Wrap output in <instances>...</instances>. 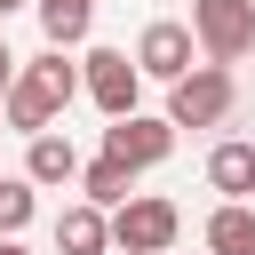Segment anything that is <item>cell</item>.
<instances>
[{
	"mask_svg": "<svg viewBox=\"0 0 255 255\" xmlns=\"http://www.w3.org/2000/svg\"><path fill=\"white\" fill-rule=\"evenodd\" d=\"M16 8H32V0H0V24H8V16H16Z\"/></svg>",
	"mask_w": 255,
	"mask_h": 255,
	"instance_id": "obj_17",
	"label": "cell"
},
{
	"mask_svg": "<svg viewBox=\"0 0 255 255\" xmlns=\"http://www.w3.org/2000/svg\"><path fill=\"white\" fill-rule=\"evenodd\" d=\"M32 16L48 32V48H80L88 24H96V0H32Z\"/></svg>",
	"mask_w": 255,
	"mask_h": 255,
	"instance_id": "obj_12",
	"label": "cell"
},
{
	"mask_svg": "<svg viewBox=\"0 0 255 255\" xmlns=\"http://www.w3.org/2000/svg\"><path fill=\"white\" fill-rule=\"evenodd\" d=\"M80 151H72V135H32L24 143V175L40 183V191H56V183H80Z\"/></svg>",
	"mask_w": 255,
	"mask_h": 255,
	"instance_id": "obj_10",
	"label": "cell"
},
{
	"mask_svg": "<svg viewBox=\"0 0 255 255\" xmlns=\"http://www.w3.org/2000/svg\"><path fill=\"white\" fill-rule=\"evenodd\" d=\"M191 56H199V40H191V24H175V16H151V24L135 32V64H143V80H167V88H175V80L199 72Z\"/></svg>",
	"mask_w": 255,
	"mask_h": 255,
	"instance_id": "obj_7",
	"label": "cell"
},
{
	"mask_svg": "<svg viewBox=\"0 0 255 255\" xmlns=\"http://www.w3.org/2000/svg\"><path fill=\"white\" fill-rule=\"evenodd\" d=\"M80 80H88V104H96L104 120H135V104H143V64H135L128 48H88V56H80Z\"/></svg>",
	"mask_w": 255,
	"mask_h": 255,
	"instance_id": "obj_3",
	"label": "cell"
},
{
	"mask_svg": "<svg viewBox=\"0 0 255 255\" xmlns=\"http://www.w3.org/2000/svg\"><path fill=\"white\" fill-rule=\"evenodd\" d=\"M207 191H223L231 207L255 199V143H247V135H223V143L207 151Z\"/></svg>",
	"mask_w": 255,
	"mask_h": 255,
	"instance_id": "obj_8",
	"label": "cell"
},
{
	"mask_svg": "<svg viewBox=\"0 0 255 255\" xmlns=\"http://www.w3.org/2000/svg\"><path fill=\"white\" fill-rule=\"evenodd\" d=\"M16 72H24V56H8V32H0V104H8V88H16Z\"/></svg>",
	"mask_w": 255,
	"mask_h": 255,
	"instance_id": "obj_15",
	"label": "cell"
},
{
	"mask_svg": "<svg viewBox=\"0 0 255 255\" xmlns=\"http://www.w3.org/2000/svg\"><path fill=\"white\" fill-rule=\"evenodd\" d=\"M167 151H175V128H167V112L151 120V112H135V120H112L104 128V159H120L128 175H151V167H167Z\"/></svg>",
	"mask_w": 255,
	"mask_h": 255,
	"instance_id": "obj_6",
	"label": "cell"
},
{
	"mask_svg": "<svg viewBox=\"0 0 255 255\" xmlns=\"http://www.w3.org/2000/svg\"><path fill=\"white\" fill-rule=\"evenodd\" d=\"M191 40H199V64H239L255 56V0H191Z\"/></svg>",
	"mask_w": 255,
	"mask_h": 255,
	"instance_id": "obj_2",
	"label": "cell"
},
{
	"mask_svg": "<svg viewBox=\"0 0 255 255\" xmlns=\"http://www.w3.org/2000/svg\"><path fill=\"white\" fill-rule=\"evenodd\" d=\"M56 255H112V215L88 207V199H72L56 215Z\"/></svg>",
	"mask_w": 255,
	"mask_h": 255,
	"instance_id": "obj_9",
	"label": "cell"
},
{
	"mask_svg": "<svg viewBox=\"0 0 255 255\" xmlns=\"http://www.w3.org/2000/svg\"><path fill=\"white\" fill-rule=\"evenodd\" d=\"M231 112H239V80L223 64H199L191 80L167 88V128H223Z\"/></svg>",
	"mask_w": 255,
	"mask_h": 255,
	"instance_id": "obj_4",
	"label": "cell"
},
{
	"mask_svg": "<svg viewBox=\"0 0 255 255\" xmlns=\"http://www.w3.org/2000/svg\"><path fill=\"white\" fill-rule=\"evenodd\" d=\"M80 199H88V207H104V215H120V207L135 199V175H128L120 159H104V151H96V159L80 167Z\"/></svg>",
	"mask_w": 255,
	"mask_h": 255,
	"instance_id": "obj_11",
	"label": "cell"
},
{
	"mask_svg": "<svg viewBox=\"0 0 255 255\" xmlns=\"http://www.w3.org/2000/svg\"><path fill=\"white\" fill-rule=\"evenodd\" d=\"M175 231H183V207L159 199V191H135V199L112 215V247H120V255H167Z\"/></svg>",
	"mask_w": 255,
	"mask_h": 255,
	"instance_id": "obj_5",
	"label": "cell"
},
{
	"mask_svg": "<svg viewBox=\"0 0 255 255\" xmlns=\"http://www.w3.org/2000/svg\"><path fill=\"white\" fill-rule=\"evenodd\" d=\"M32 215H40V183L32 175H0V239H24Z\"/></svg>",
	"mask_w": 255,
	"mask_h": 255,
	"instance_id": "obj_14",
	"label": "cell"
},
{
	"mask_svg": "<svg viewBox=\"0 0 255 255\" xmlns=\"http://www.w3.org/2000/svg\"><path fill=\"white\" fill-rule=\"evenodd\" d=\"M0 135H8V112H0Z\"/></svg>",
	"mask_w": 255,
	"mask_h": 255,
	"instance_id": "obj_18",
	"label": "cell"
},
{
	"mask_svg": "<svg viewBox=\"0 0 255 255\" xmlns=\"http://www.w3.org/2000/svg\"><path fill=\"white\" fill-rule=\"evenodd\" d=\"M0 255H32V247H24V239H0Z\"/></svg>",
	"mask_w": 255,
	"mask_h": 255,
	"instance_id": "obj_16",
	"label": "cell"
},
{
	"mask_svg": "<svg viewBox=\"0 0 255 255\" xmlns=\"http://www.w3.org/2000/svg\"><path fill=\"white\" fill-rule=\"evenodd\" d=\"M72 96H88V80H80V64L64 56V48H40V56H24V72H16V88H8V128L32 143V135H56V120H64V104Z\"/></svg>",
	"mask_w": 255,
	"mask_h": 255,
	"instance_id": "obj_1",
	"label": "cell"
},
{
	"mask_svg": "<svg viewBox=\"0 0 255 255\" xmlns=\"http://www.w3.org/2000/svg\"><path fill=\"white\" fill-rule=\"evenodd\" d=\"M199 239H207V255H255V207H231V199H223Z\"/></svg>",
	"mask_w": 255,
	"mask_h": 255,
	"instance_id": "obj_13",
	"label": "cell"
}]
</instances>
